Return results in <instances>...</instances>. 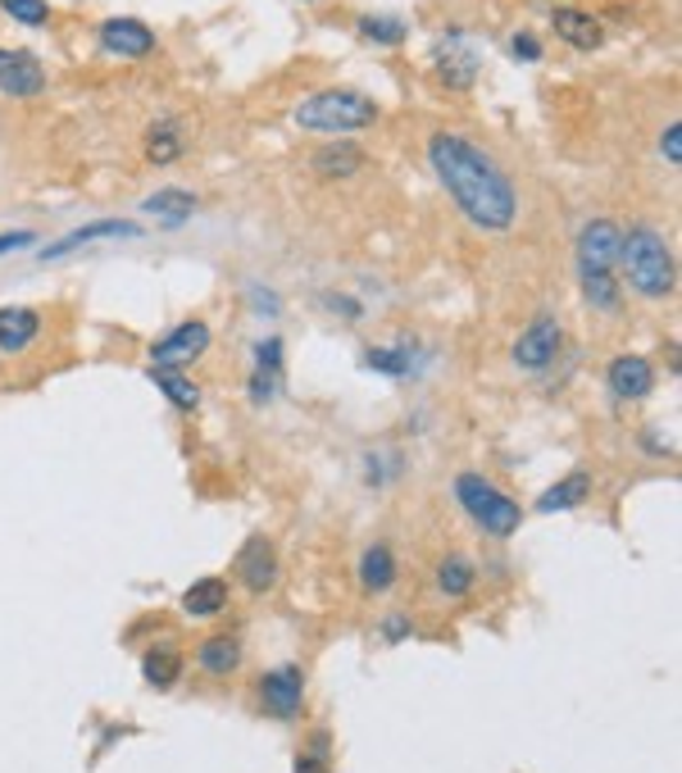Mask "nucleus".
Listing matches in <instances>:
<instances>
[{"label":"nucleus","instance_id":"nucleus-1","mask_svg":"<svg viewBox=\"0 0 682 773\" xmlns=\"http://www.w3.org/2000/svg\"><path fill=\"white\" fill-rule=\"evenodd\" d=\"M428 160H432L437 182L447 187V197L473 228H482V232L514 228L519 191H514L510 173L497 164V155H487L478 141H469L460 132H437L428 141Z\"/></svg>","mask_w":682,"mask_h":773},{"label":"nucleus","instance_id":"nucleus-2","mask_svg":"<svg viewBox=\"0 0 682 773\" xmlns=\"http://www.w3.org/2000/svg\"><path fill=\"white\" fill-rule=\"evenodd\" d=\"M619 255H623V232L614 219H592L588 228L578 232V282H582V297H588L592 310L601 314H614L619 310Z\"/></svg>","mask_w":682,"mask_h":773},{"label":"nucleus","instance_id":"nucleus-3","mask_svg":"<svg viewBox=\"0 0 682 773\" xmlns=\"http://www.w3.org/2000/svg\"><path fill=\"white\" fill-rule=\"evenodd\" d=\"M628 264V282H632V292L646 297V301H664L673 297V287H678V269H673V251L664 247V237L646 223L638 228H628L623 237V255Z\"/></svg>","mask_w":682,"mask_h":773},{"label":"nucleus","instance_id":"nucleus-4","mask_svg":"<svg viewBox=\"0 0 682 773\" xmlns=\"http://www.w3.org/2000/svg\"><path fill=\"white\" fill-rule=\"evenodd\" d=\"M301 132H323V137H347V132H360L369 123H378V106L369 96L351 91V87H328V91H314L310 101L297 106L291 114Z\"/></svg>","mask_w":682,"mask_h":773},{"label":"nucleus","instance_id":"nucleus-5","mask_svg":"<svg viewBox=\"0 0 682 773\" xmlns=\"http://www.w3.org/2000/svg\"><path fill=\"white\" fill-rule=\"evenodd\" d=\"M455 501L464 505V514L482 528L487 538H514L519 523H523V510L514 496H505L492 478L482 473H460L455 478Z\"/></svg>","mask_w":682,"mask_h":773},{"label":"nucleus","instance_id":"nucleus-6","mask_svg":"<svg viewBox=\"0 0 682 773\" xmlns=\"http://www.w3.org/2000/svg\"><path fill=\"white\" fill-rule=\"evenodd\" d=\"M560 347H564L560 319H555V314H538V319H532V323L519 332V342H514V364L528 369V373H542V369L555 364Z\"/></svg>","mask_w":682,"mask_h":773},{"label":"nucleus","instance_id":"nucleus-7","mask_svg":"<svg viewBox=\"0 0 682 773\" xmlns=\"http://www.w3.org/2000/svg\"><path fill=\"white\" fill-rule=\"evenodd\" d=\"M210 351V323L187 319L178 328H169L160 342L151 347V369H182L191 360H201Z\"/></svg>","mask_w":682,"mask_h":773},{"label":"nucleus","instance_id":"nucleus-8","mask_svg":"<svg viewBox=\"0 0 682 773\" xmlns=\"http://www.w3.org/2000/svg\"><path fill=\"white\" fill-rule=\"evenodd\" d=\"M432 60H437V78H442L447 87H455V91H469L478 82V69H482L478 46L464 32H447Z\"/></svg>","mask_w":682,"mask_h":773},{"label":"nucleus","instance_id":"nucleus-9","mask_svg":"<svg viewBox=\"0 0 682 773\" xmlns=\"http://www.w3.org/2000/svg\"><path fill=\"white\" fill-rule=\"evenodd\" d=\"M260 696H264V710L273 719H297L301 705H305V673L297 664H282V669L264 673Z\"/></svg>","mask_w":682,"mask_h":773},{"label":"nucleus","instance_id":"nucleus-10","mask_svg":"<svg viewBox=\"0 0 682 773\" xmlns=\"http://www.w3.org/2000/svg\"><path fill=\"white\" fill-rule=\"evenodd\" d=\"M232 569H237V578H241V583H247L255 596H264V592L278 588V551H273L269 538H247V546L237 551Z\"/></svg>","mask_w":682,"mask_h":773},{"label":"nucleus","instance_id":"nucleus-11","mask_svg":"<svg viewBox=\"0 0 682 773\" xmlns=\"http://www.w3.org/2000/svg\"><path fill=\"white\" fill-rule=\"evenodd\" d=\"M0 91L14 101H32L46 91V69L32 51H0Z\"/></svg>","mask_w":682,"mask_h":773},{"label":"nucleus","instance_id":"nucleus-12","mask_svg":"<svg viewBox=\"0 0 682 773\" xmlns=\"http://www.w3.org/2000/svg\"><path fill=\"white\" fill-rule=\"evenodd\" d=\"M605 386L619 401H646L655 392V369L642 355H614L605 369Z\"/></svg>","mask_w":682,"mask_h":773},{"label":"nucleus","instance_id":"nucleus-13","mask_svg":"<svg viewBox=\"0 0 682 773\" xmlns=\"http://www.w3.org/2000/svg\"><path fill=\"white\" fill-rule=\"evenodd\" d=\"M101 51L119 60H141L156 51V32L141 19H106L101 23Z\"/></svg>","mask_w":682,"mask_h":773},{"label":"nucleus","instance_id":"nucleus-14","mask_svg":"<svg viewBox=\"0 0 682 773\" xmlns=\"http://www.w3.org/2000/svg\"><path fill=\"white\" fill-rule=\"evenodd\" d=\"M137 232H141V228H137L132 219H101V223H87V228L69 232L64 241H56V247H46L41 260H64V255L91 247V241H101V237H137Z\"/></svg>","mask_w":682,"mask_h":773},{"label":"nucleus","instance_id":"nucleus-15","mask_svg":"<svg viewBox=\"0 0 682 773\" xmlns=\"http://www.w3.org/2000/svg\"><path fill=\"white\" fill-rule=\"evenodd\" d=\"M41 332V314L28 310V305H0V351L6 355H19L37 342Z\"/></svg>","mask_w":682,"mask_h":773},{"label":"nucleus","instance_id":"nucleus-16","mask_svg":"<svg viewBox=\"0 0 682 773\" xmlns=\"http://www.w3.org/2000/svg\"><path fill=\"white\" fill-rule=\"evenodd\" d=\"M555 32L573 46V51H596V46L605 41V28H601V19L596 14H588V10H569V6H560L555 10Z\"/></svg>","mask_w":682,"mask_h":773},{"label":"nucleus","instance_id":"nucleus-17","mask_svg":"<svg viewBox=\"0 0 682 773\" xmlns=\"http://www.w3.org/2000/svg\"><path fill=\"white\" fill-rule=\"evenodd\" d=\"M314 173H323V178H355L360 169H364V151L360 147H351L347 137L341 141H328L323 151H314Z\"/></svg>","mask_w":682,"mask_h":773},{"label":"nucleus","instance_id":"nucleus-18","mask_svg":"<svg viewBox=\"0 0 682 773\" xmlns=\"http://www.w3.org/2000/svg\"><path fill=\"white\" fill-rule=\"evenodd\" d=\"M228 610V583L223 578H201V583H191L182 592V614L191 619H214Z\"/></svg>","mask_w":682,"mask_h":773},{"label":"nucleus","instance_id":"nucleus-19","mask_svg":"<svg viewBox=\"0 0 682 773\" xmlns=\"http://www.w3.org/2000/svg\"><path fill=\"white\" fill-rule=\"evenodd\" d=\"M588 496H592V473H588V469H573L569 478H560L555 488H551V492L538 501V510H542V514H555V510H578V505L588 501Z\"/></svg>","mask_w":682,"mask_h":773},{"label":"nucleus","instance_id":"nucleus-20","mask_svg":"<svg viewBox=\"0 0 682 773\" xmlns=\"http://www.w3.org/2000/svg\"><path fill=\"white\" fill-rule=\"evenodd\" d=\"M197 664L210 673V679H228V673L241 669V642L237 638H205L201 651H197Z\"/></svg>","mask_w":682,"mask_h":773},{"label":"nucleus","instance_id":"nucleus-21","mask_svg":"<svg viewBox=\"0 0 682 773\" xmlns=\"http://www.w3.org/2000/svg\"><path fill=\"white\" fill-rule=\"evenodd\" d=\"M151 219H160V223H169V228H178V223H187L191 214H197V197L191 191H182V187H164V191H156L151 201L141 205Z\"/></svg>","mask_w":682,"mask_h":773},{"label":"nucleus","instance_id":"nucleus-22","mask_svg":"<svg viewBox=\"0 0 682 773\" xmlns=\"http://www.w3.org/2000/svg\"><path fill=\"white\" fill-rule=\"evenodd\" d=\"M360 583H364V592H387V588L397 583V555H392V546L373 542L360 555Z\"/></svg>","mask_w":682,"mask_h":773},{"label":"nucleus","instance_id":"nucleus-23","mask_svg":"<svg viewBox=\"0 0 682 773\" xmlns=\"http://www.w3.org/2000/svg\"><path fill=\"white\" fill-rule=\"evenodd\" d=\"M151 382L160 386V392L178 405V410H197L201 405V392H197V382H191L182 369H151Z\"/></svg>","mask_w":682,"mask_h":773},{"label":"nucleus","instance_id":"nucleus-24","mask_svg":"<svg viewBox=\"0 0 682 773\" xmlns=\"http://www.w3.org/2000/svg\"><path fill=\"white\" fill-rule=\"evenodd\" d=\"M360 37L373 46H401L410 37V23L397 14H360Z\"/></svg>","mask_w":682,"mask_h":773},{"label":"nucleus","instance_id":"nucleus-25","mask_svg":"<svg viewBox=\"0 0 682 773\" xmlns=\"http://www.w3.org/2000/svg\"><path fill=\"white\" fill-rule=\"evenodd\" d=\"M478 569L464 560V555H447L442 564H437V588H442L447 596H469Z\"/></svg>","mask_w":682,"mask_h":773},{"label":"nucleus","instance_id":"nucleus-26","mask_svg":"<svg viewBox=\"0 0 682 773\" xmlns=\"http://www.w3.org/2000/svg\"><path fill=\"white\" fill-rule=\"evenodd\" d=\"M141 673H146V683H151V687H173L178 673H182V660H178V651L160 646V651H151L141 660Z\"/></svg>","mask_w":682,"mask_h":773},{"label":"nucleus","instance_id":"nucleus-27","mask_svg":"<svg viewBox=\"0 0 682 773\" xmlns=\"http://www.w3.org/2000/svg\"><path fill=\"white\" fill-rule=\"evenodd\" d=\"M364 369L405 378V373H410V351H405V347H369V351H364Z\"/></svg>","mask_w":682,"mask_h":773},{"label":"nucleus","instance_id":"nucleus-28","mask_svg":"<svg viewBox=\"0 0 682 773\" xmlns=\"http://www.w3.org/2000/svg\"><path fill=\"white\" fill-rule=\"evenodd\" d=\"M178 151H182L178 128L173 123H156L151 137H146V155H151L156 164H169V160H178Z\"/></svg>","mask_w":682,"mask_h":773},{"label":"nucleus","instance_id":"nucleus-29","mask_svg":"<svg viewBox=\"0 0 682 773\" xmlns=\"http://www.w3.org/2000/svg\"><path fill=\"white\" fill-rule=\"evenodd\" d=\"M0 10H6L14 23H23V28H46V23H51V6H46V0H0Z\"/></svg>","mask_w":682,"mask_h":773},{"label":"nucleus","instance_id":"nucleus-30","mask_svg":"<svg viewBox=\"0 0 682 773\" xmlns=\"http://www.w3.org/2000/svg\"><path fill=\"white\" fill-rule=\"evenodd\" d=\"M510 56H514V60H528V64L542 60V41L532 37V32H514V37H510Z\"/></svg>","mask_w":682,"mask_h":773},{"label":"nucleus","instance_id":"nucleus-31","mask_svg":"<svg viewBox=\"0 0 682 773\" xmlns=\"http://www.w3.org/2000/svg\"><path fill=\"white\" fill-rule=\"evenodd\" d=\"M278 386H282V373L255 369V378H251V396H255V401H273V396H278Z\"/></svg>","mask_w":682,"mask_h":773},{"label":"nucleus","instance_id":"nucleus-32","mask_svg":"<svg viewBox=\"0 0 682 773\" xmlns=\"http://www.w3.org/2000/svg\"><path fill=\"white\" fill-rule=\"evenodd\" d=\"M255 369H269V373H282V342L269 337V342L255 347Z\"/></svg>","mask_w":682,"mask_h":773},{"label":"nucleus","instance_id":"nucleus-33","mask_svg":"<svg viewBox=\"0 0 682 773\" xmlns=\"http://www.w3.org/2000/svg\"><path fill=\"white\" fill-rule=\"evenodd\" d=\"M678 132H682V128H678V123H669V128H664V137H660V151H664V160H669L673 169L682 164V137H678Z\"/></svg>","mask_w":682,"mask_h":773},{"label":"nucleus","instance_id":"nucleus-34","mask_svg":"<svg viewBox=\"0 0 682 773\" xmlns=\"http://www.w3.org/2000/svg\"><path fill=\"white\" fill-rule=\"evenodd\" d=\"M382 638H387V642H410V638H414V623H410L405 614H392V619L382 623Z\"/></svg>","mask_w":682,"mask_h":773},{"label":"nucleus","instance_id":"nucleus-35","mask_svg":"<svg viewBox=\"0 0 682 773\" xmlns=\"http://www.w3.org/2000/svg\"><path fill=\"white\" fill-rule=\"evenodd\" d=\"M251 305L260 310V319H273L282 301H278V292H264V287H251Z\"/></svg>","mask_w":682,"mask_h":773},{"label":"nucleus","instance_id":"nucleus-36","mask_svg":"<svg viewBox=\"0 0 682 773\" xmlns=\"http://www.w3.org/2000/svg\"><path fill=\"white\" fill-rule=\"evenodd\" d=\"M28 241H37L32 232H0V255H10V251H23Z\"/></svg>","mask_w":682,"mask_h":773},{"label":"nucleus","instance_id":"nucleus-37","mask_svg":"<svg viewBox=\"0 0 682 773\" xmlns=\"http://www.w3.org/2000/svg\"><path fill=\"white\" fill-rule=\"evenodd\" d=\"M297 773H328V760L323 755H301L297 760Z\"/></svg>","mask_w":682,"mask_h":773}]
</instances>
